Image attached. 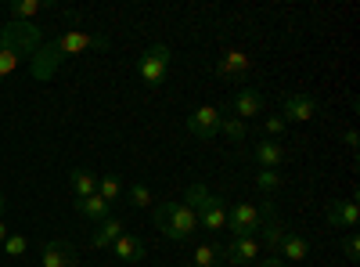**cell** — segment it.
Listing matches in <instances>:
<instances>
[{
    "label": "cell",
    "instance_id": "obj_1",
    "mask_svg": "<svg viewBox=\"0 0 360 267\" xmlns=\"http://www.w3.org/2000/svg\"><path fill=\"white\" fill-rule=\"evenodd\" d=\"M152 217H155V228L173 242H188L191 235L198 231V217L188 202H176V199H166V202H155L152 206Z\"/></svg>",
    "mask_w": 360,
    "mask_h": 267
},
{
    "label": "cell",
    "instance_id": "obj_2",
    "mask_svg": "<svg viewBox=\"0 0 360 267\" xmlns=\"http://www.w3.org/2000/svg\"><path fill=\"white\" fill-rule=\"evenodd\" d=\"M184 202L195 210L198 228H205V231H224V228H227V206H224V199H220V195H209L205 185L195 181V185L188 188Z\"/></svg>",
    "mask_w": 360,
    "mask_h": 267
},
{
    "label": "cell",
    "instance_id": "obj_3",
    "mask_svg": "<svg viewBox=\"0 0 360 267\" xmlns=\"http://www.w3.org/2000/svg\"><path fill=\"white\" fill-rule=\"evenodd\" d=\"M0 47L15 51L18 58H33L44 47V33L37 22H8L0 29Z\"/></svg>",
    "mask_w": 360,
    "mask_h": 267
},
{
    "label": "cell",
    "instance_id": "obj_4",
    "mask_svg": "<svg viewBox=\"0 0 360 267\" xmlns=\"http://www.w3.org/2000/svg\"><path fill=\"white\" fill-rule=\"evenodd\" d=\"M51 47L58 51V58H76L83 51H105L108 47V37L101 33H86V29H69V33H62L58 40H51Z\"/></svg>",
    "mask_w": 360,
    "mask_h": 267
},
{
    "label": "cell",
    "instance_id": "obj_5",
    "mask_svg": "<svg viewBox=\"0 0 360 267\" xmlns=\"http://www.w3.org/2000/svg\"><path fill=\"white\" fill-rule=\"evenodd\" d=\"M169 47L166 44H152L144 54H141V62H137V73H141V80L148 83V87H159L162 80H166V69H169Z\"/></svg>",
    "mask_w": 360,
    "mask_h": 267
},
{
    "label": "cell",
    "instance_id": "obj_6",
    "mask_svg": "<svg viewBox=\"0 0 360 267\" xmlns=\"http://www.w3.org/2000/svg\"><path fill=\"white\" fill-rule=\"evenodd\" d=\"M227 228L234 231V239L256 235L259 231V206L256 202H234L227 210Z\"/></svg>",
    "mask_w": 360,
    "mask_h": 267
},
{
    "label": "cell",
    "instance_id": "obj_7",
    "mask_svg": "<svg viewBox=\"0 0 360 267\" xmlns=\"http://www.w3.org/2000/svg\"><path fill=\"white\" fill-rule=\"evenodd\" d=\"M220 120H224V112L217 105H202L188 116V134H195L198 141H213L220 134Z\"/></svg>",
    "mask_w": 360,
    "mask_h": 267
},
{
    "label": "cell",
    "instance_id": "obj_8",
    "mask_svg": "<svg viewBox=\"0 0 360 267\" xmlns=\"http://www.w3.org/2000/svg\"><path fill=\"white\" fill-rule=\"evenodd\" d=\"M317 116V101L310 94H288L281 105V120L285 123H310Z\"/></svg>",
    "mask_w": 360,
    "mask_h": 267
},
{
    "label": "cell",
    "instance_id": "obj_9",
    "mask_svg": "<svg viewBox=\"0 0 360 267\" xmlns=\"http://www.w3.org/2000/svg\"><path fill=\"white\" fill-rule=\"evenodd\" d=\"M231 108H234V120H252V116L263 112V98L252 91V87H238L234 98H231Z\"/></svg>",
    "mask_w": 360,
    "mask_h": 267
},
{
    "label": "cell",
    "instance_id": "obj_10",
    "mask_svg": "<svg viewBox=\"0 0 360 267\" xmlns=\"http://www.w3.org/2000/svg\"><path fill=\"white\" fill-rule=\"evenodd\" d=\"M144 253H148V246H144V239H137L134 231H123L112 242V256L123 260V263H137V260H144Z\"/></svg>",
    "mask_w": 360,
    "mask_h": 267
},
{
    "label": "cell",
    "instance_id": "obj_11",
    "mask_svg": "<svg viewBox=\"0 0 360 267\" xmlns=\"http://www.w3.org/2000/svg\"><path fill=\"white\" fill-rule=\"evenodd\" d=\"M252 156H256L259 170H278L285 163V144L274 141V137H263V141L252 144Z\"/></svg>",
    "mask_w": 360,
    "mask_h": 267
},
{
    "label": "cell",
    "instance_id": "obj_12",
    "mask_svg": "<svg viewBox=\"0 0 360 267\" xmlns=\"http://www.w3.org/2000/svg\"><path fill=\"white\" fill-rule=\"evenodd\" d=\"M40 263L44 267H79V256L69 242H47L40 253Z\"/></svg>",
    "mask_w": 360,
    "mask_h": 267
},
{
    "label": "cell",
    "instance_id": "obj_13",
    "mask_svg": "<svg viewBox=\"0 0 360 267\" xmlns=\"http://www.w3.org/2000/svg\"><path fill=\"white\" fill-rule=\"evenodd\" d=\"M76 213H79L83 221H90V224H101V221L112 217V206L94 192V195H86V199H76Z\"/></svg>",
    "mask_w": 360,
    "mask_h": 267
},
{
    "label": "cell",
    "instance_id": "obj_14",
    "mask_svg": "<svg viewBox=\"0 0 360 267\" xmlns=\"http://www.w3.org/2000/svg\"><path fill=\"white\" fill-rule=\"evenodd\" d=\"M356 221H360V206H356V199L332 202V210H328V224H332V228H346V231H353Z\"/></svg>",
    "mask_w": 360,
    "mask_h": 267
},
{
    "label": "cell",
    "instance_id": "obj_15",
    "mask_svg": "<svg viewBox=\"0 0 360 267\" xmlns=\"http://www.w3.org/2000/svg\"><path fill=\"white\" fill-rule=\"evenodd\" d=\"M259 260V242H256V235H245V239H234L227 246V263H252Z\"/></svg>",
    "mask_w": 360,
    "mask_h": 267
},
{
    "label": "cell",
    "instance_id": "obj_16",
    "mask_svg": "<svg viewBox=\"0 0 360 267\" xmlns=\"http://www.w3.org/2000/svg\"><path fill=\"white\" fill-rule=\"evenodd\" d=\"M249 69H252V58L245 51H224V58L217 62L220 76H245Z\"/></svg>",
    "mask_w": 360,
    "mask_h": 267
},
{
    "label": "cell",
    "instance_id": "obj_17",
    "mask_svg": "<svg viewBox=\"0 0 360 267\" xmlns=\"http://www.w3.org/2000/svg\"><path fill=\"white\" fill-rule=\"evenodd\" d=\"M278 253H281L285 260H307V256H310V239H307V235H299V231H285Z\"/></svg>",
    "mask_w": 360,
    "mask_h": 267
},
{
    "label": "cell",
    "instance_id": "obj_18",
    "mask_svg": "<svg viewBox=\"0 0 360 267\" xmlns=\"http://www.w3.org/2000/svg\"><path fill=\"white\" fill-rule=\"evenodd\" d=\"M119 235H123V221H119V217H108V221L98 224L94 235H90V246H94V249H108V246L119 239Z\"/></svg>",
    "mask_w": 360,
    "mask_h": 267
},
{
    "label": "cell",
    "instance_id": "obj_19",
    "mask_svg": "<svg viewBox=\"0 0 360 267\" xmlns=\"http://www.w3.org/2000/svg\"><path fill=\"white\" fill-rule=\"evenodd\" d=\"M224 260H227V249L220 242H205V246L195 249L191 267H224Z\"/></svg>",
    "mask_w": 360,
    "mask_h": 267
},
{
    "label": "cell",
    "instance_id": "obj_20",
    "mask_svg": "<svg viewBox=\"0 0 360 267\" xmlns=\"http://www.w3.org/2000/svg\"><path fill=\"white\" fill-rule=\"evenodd\" d=\"M69 188H72L76 199H86V195L98 192V177L90 173V170H79V166H76V170L69 173Z\"/></svg>",
    "mask_w": 360,
    "mask_h": 267
},
{
    "label": "cell",
    "instance_id": "obj_21",
    "mask_svg": "<svg viewBox=\"0 0 360 267\" xmlns=\"http://www.w3.org/2000/svg\"><path fill=\"white\" fill-rule=\"evenodd\" d=\"M51 4H44V0H15V4H11V22H33Z\"/></svg>",
    "mask_w": 360,
    "mask_h": 267
},
{
    "label": "cell",
    "instance_id": "obj_22",
    "mask_svg": "<svg viewBox=\"0 0 360 267\" xmlns=\"http://www.w3.org/2000/svg\"><path fill=\"white\" fill-rule=\"evenodd\" d=\"M127 202L134 206V210H148V206H155V199H152V188H148L144 181H134V185L127 188Z\"/></svg>",
    "mask_w": 360,
    "mask_h": 267
},
{
    "label": "cell",
    "instance_id": "obj_23",
    "mask_svg": "<svg viewBox=\"0 0 360 267\" xmlns=\"http://www.w3.org/2000/svg\"><path fill=\"white\" fill-rule=\"evenodd\" d=\"M98 195H101L108 206L123 199V181H119V173H108V177H101V181H98Z\"/></svg>",
    "mask_w": 360,
    "mask_h": 267
},
{
    "label": "cell",
    "instance_id": "obj_24",
    "mask_svg": "<svg viewBox=\"0 0 360 267\" xmlns=\"http://www.w3.org/2000/svg\"><path fill=\"white\" fill-rule=\"evenodd\" d=\"M220 130H224L227 141H245V137H249V127H245L242 120H234V116H224V120H220Z\"/></svg>",
    "mask_w": 360,
    "mask_h": 267
},
{
    "label": "cell",
    "instance_id": "obj_25",
    "mask_svg": "<svg viewBox=\"0 0 360 267\" xmlns=\"http://www.w3.org/2000/svg\"><path fill=\"white\" fill-rule=\"evenodd\" d=\"M256 188H259L263 195H274V192L281 188V173H278V170H259V173H256Z\"/></svg>",
    "mask_w": 360,
    "mask_h": 267
},
{
    "label": "cell",
    "instance_id": "obj_26",
    "mask_svg": "<svg viewBox=\"0 0 360 267\" xmlns=\"http://www.w3.org/2000/svg\"><path fill=\"white\" fill-rule=\"evenodd\" d=\"M25 249H29V242H25V235H15V231H11L8 239H4V253H8V256H22Z\"/></svg>",
    "mask_w": 360,
    "mask_h": 267
},
{
    "label": "cell",
    "instance_id": "obj_27",
    "mask_svg": "<svg viewBox=\"0 0 360 267\" xmlns=\"http://www.w3.org/2000/svg\"><path fill=\"white\" fill-rule=\"evenodd\" d=\"M342 253H346V260H360V239H356L353 231L342 239Z\"/></svg>",
    "mask_w": 360,
    "mask_h": 267
},
{
    "label": "cell",
    "instance_id": "obj_28",
    "mask_svg": "<svg viewBox=\"0 0 360 267\" xmlns=\"http://www.w3.org/2000/svg\"><path fill=\"white\" fill-rule=\"evenodd\" d=\"M288 130V123L281 120V116H270V120H266V134L270 137H278V134H285Z\"/></svg>",
    "mask_w": 360,
    "mask_h": 267
},
{
    "label": "cell",
    "instance_id": "obj_29",
    "mask_svg": "<svg viewBox=\"0 0 360 267\" xmlns=\"http://www.w3.org/2000/svg\"><path fill=\"white\" fill-rule=\"evenodd\" d=\"M256 263H259V267H288L281 256H266V260H256Z\"/></svg>",
    "mask_w": 360,
    "mask_h": 267
},
{
    "label": "cell",
    "instance_id": "obj_30",
    "mask_svg": "<svg viewBox=\"0 0 360 267\" xmlns=\"http://www.w3.org/2000/svg\"><path fill=\"white\" fill-rule=\"evenodd\" d=\"M349 148H353V152H356V130H346V137H342Z\"/></svg>",
    "mask_w": 360,
    "mask_h": 267
},
{
    "label": "cell",
    "instance_id": "obj_31",
    "mask_svg": "<svg viewBox=\"0 0 360 267\" xmlns=\"http://www.w3.org/2000/svg\"><path fill=\"white\" fill-rule=\"evenodd\" d=\"M8 235H11V231H8V224L0 221V246H4V239H8Z\"/></svg>",
    "mask_w": 360,
    "mask_h": 267
},
{
    "label": "cell",
    "instance_id": "obj_32",
    "mask_svg": "<svg viewBox=\"0 0 360 267\" xmlns=\"http://www.w3.org/2000/svg\"><path fill=\"white\" fill-rule=\"evenodd\" d=\"M0 213H4V195H0Z\"/></svg>",
    "mask_w": 360,
    "mask_h": 267
},
{
    "label": "cell",
    "instance_id": "obj_33",
    "mask_svg": "<svg viewBox=\"0 0 360 267\" xmlns=\"http://www.w3.org/2000/svg\"><path fill=\"white\" fill-rule=\"evenodd\" d=\"M184 267H191V263H184Z\"/></svg>",
    "mask_w": 360,
    "mask_h": 267
}]
</instances>
